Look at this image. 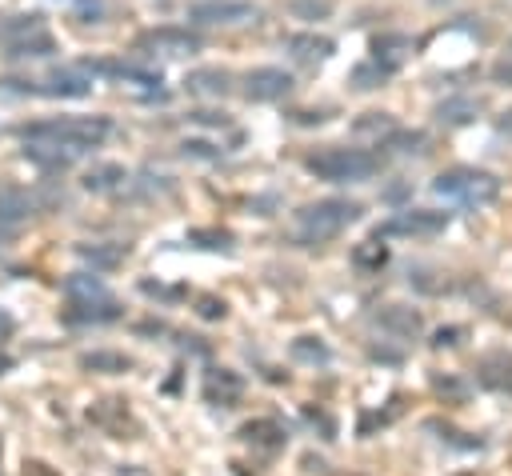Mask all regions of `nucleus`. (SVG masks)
Returning a JSON list of instances; mask_svg holds the SVG:
<instances>
[{"instance_id":"obj_1","label":"nucleus","mask_w":512,"mask_h":476,"mask_svg":"<svg viewBox=\"0 0 512 476\" xmlns=\"http://www.w3.org/2000/svg\"><path fill=\"white\" fill-rule=\"evenodd\" d=\"M112 132V124L104 116H52V120H36V124H24L20 136L28 144H48V148H64V152H84V148H96L104 144Z\"/></svg>"},{"instance_id":"obj_2","label":"nucleus","mask_w":512,"mask_h":476,"mask_svg":"<svg viewBox=\"0 0 512 476\" xmlns=\"http://www.w3.org/2000/svg\"><path fill=\"white\" fill-rule=\"evenodd\" d=\"M360 212H364V208H360L356 200H344V196H328V200L304 204V208L292 216V240L304 244V248L328 244V240H336L348 224H356Z\"/></svg>"},{"instance_id":"obj_3","label":"nucleus","mask_w":512,"mask_h":476,"mask_svg":"<svg viewBox=\"0 0 512 476\" xmlns=\"http://www.w3.org/2000/svg\"><path fill=\"white\" fill-rule=\"evenodd\" d=\"M304 168L328 184H360L380 172V156L368 148H324V152L308 156Z\"/></svg>"},{"instance_id":"obj_4","label":"nucleus","mask_w":512,"mask_h":476,"mask_svg":"<svg viewBox=\"0 0 512 476\" xmlns=\"http://www.w3.org/2000/svg\"><path fill=\"white\" fill-rule=\"evenodd\" d=\"M432 192L440 200H452L464 208H488L500 196V180L484 168H448L432 180Z\"/></svg>"},{"instance_id":"obj_5","label":"nucleus","mask_w":512,"mask_h":476,"mask_svg":"<svg viewBox=\"0 0 512 476\" xmlns=\"http://www.w3.org/2000/svg\"><path fill=\"white\" fill-rule=\"evenodd\" d=\"M448 228V212H436V208H400L396 216L380 220L376 224V236L380 240H416V236H440Z\"/></svg>"},{"instance_id":"obj_6","label":"nucleus","mask_w":512,"mask_h":476,"mask_svg":"<svg viewBox=\"0 0 512 476\" xmlns=\"http://www.w3.org/2000/svg\"><path fill=\"white\" fill-rule=\"evenodd\" d=\"M256 16H260V8L252 0H196V4H188V20L192 24L232 28V24H252Z\"/></svg>"},{"instance_id":"obj_7","label":"nucleus","mask_w":512,"mask_h":476,"mask_svg":"<svg viewBox=\"0 0 512 476\" xmlns=\"http://www.w3.org/2000/svg\"><path fill=\"white\" fill-rule=\"evenodd\" d=\"M92 80H96V76H92L84 64H72V68H56L52 76H44L32 92L52 96V100H80V96L92 92Z\"/></svg>"},{"instance_id":"obj_8","label":"nucleus","mask_w":512,"mask_h":476,"mask_svg":"<svg viewBox=\"0 0 512 476\" xmlns=\"http://www.w3.org/2000/svg\"><path fill=\"white\" fill-rule=\"evenodd\" d=\"M288 92H292V72H284V68H276V64L252 68V72L244 76V96H248L252 104H272V100H280V96H288Z\"/></svg>"},{"instance_id":"obj_9","label":"nucleus","mask_w":512,"mask_h":476,"mask_svg":"<svg viewBox=\"0 0 512 476\" xmlns=\"http://www.w3.org/2000/svg\"><path fill=\"white\" fill-rule=\"evenodd\" d=\"M372 324L388 336V340H416L420 332H424V316L416 312V308H408V304H384V308H376L372 312Z\"/></svg>"},{"instance_id":"obj_10","label":"nucleus","mask_w":512,"mask_h":476,"mask_svg":"<svg viewBox=\"0 0 512 476\" xmlns=\"http://www.w3.org/2000/svg\"><path fill=\"white\" fill-rule=\"evenodd\" d=\"M136 44L148 48V52H164V56H192V52H200V36L188 32V28H152Z\"/></svg>"},{"instance_id":"obj_11","label":"nucleus","mask_w":512,"mask_h":476,"mask_svg":"<svg viewBox=\"0 0 512 476\" xmlns=\"http://www.w3.org/2000/svg\"><path fill=\"white\" fill-rule=\"evenodd\" d=\"M284 52L300 64H320L336 52V40L324 32H292V36H284Z\"/></svg>"},{"instance_id":"obj_12","label":"nucleus","mask_w":512,"mask_h":476,"mask_svg":"<svg viewBox=\"0 0 512 476\" xmlns=\"http://www.w3.org/2000/svg\"><path fill=\"white\" fill-rule=\"evenodd\" d=\"M476 380L488 392H500L512 400V352H488L476 360Z\"/></svg>"},{"instance_id":"obj_13","label":"nucleus","mask_w":512,"mask_h":476,"mask_svg":"<svg viewBox=\"0 0 512 476\" xmlns=\"http://www.w3.org/2000/svg\"><path fill=\"white\" fill-rule=\"evenodd\" d=\"M240 392H244L240 372H232V368H208V376H204V400L208 404L232 408L240 400Z\"/></svg>"},{"instance_id":"obj_14","label":"nucleus","mask_w":512,"mask_h":476,"mask_svg":"<svg viewBox=\"0 0 512 476\" xmlns=\"http://www.w3.org/2000/svg\"><path fill=\"white\" fill-rule=\"evenodd\" d=\"M240 436H244V444L260 448V452H280V448L288 444V428H284L280 420H272V416L248 420V424L240 428Z\"/></svg>"},{"instance_id":"obj_15","label":"nucleus","mask_w":512,"mask_h":476,"mask_svg":"<svg viewBox=\"0 0 512 476\" xmlns=\"http://www.w3.org/2000/svg\"><path fill=\"white\" fill-rule=\"evenodd\" d=\"M64 320L68 324H112V320H120V304L112 296L108 300H68Z\"/></svg>"},{"instance_id":"obj_16","label":"nucleus","mask_w":512,"mask_h":476,"mask_svg":"<svg viewBox=\"0 0 512 476\" xmlns=\"http://www.w3.org/2000/svg\"><path fill=\"white\" fill-rule=\"evenodd\" d=\"M4 56H12V60H40V56H52L56 52V40H52V32L40 24V28H32V32H24V36H16V40H4Z\"/></svg>"},{"instance_id":"obj_17","label":"nucleus","mask_w":512,"mask_h":476,"mask_svg":"<svg viewBox=\"0 0 512 476\" xmlns=\"http://www.w3.org/2000/svg\"><path fill=\"white\" fill-rule=\"evenodd\" d=\"M408 52H412V40L404 32H380V36H372V60H380V64H388L396 72H400V64H404Z\"/></svg>"},{"instance_id":"obj_18","label":"nucleus","mask_w":512,"mask_h":476,"mask_svg":"<svg viewBox=\"0 0 512 476\" xmlns=\"http://www.w3.org/2000/svg\"><path fill=\"white\" fill-rule=\"evenodd\" d=\"M480 112V100L476 96H448L436 104V124L444 128H460V124H472Z\"/></svg>"},{"instance_id":"obj_19","label":"nucleus","mask_w":512,"mask_h":476,"mask_svg":"<svg viewBox=\"0 0 512 476\" xmlns=\"http://www.w3.org/2000/svg\"><path fill=\"white\" fill-rule=\"evenodd\" d=\"M36 212V200L20 184H0V224H16Z\"/></svg>"},{"instance_id":"obj_20","label":"nucleus","mask_w":512,"mask_h":476,"mask_svg":"<svg viewBox=\"0 0 512 476\" xmlns=\"http://www.w3.org/2000/svg\"><path fill=\"white\" fill-rule=\"evenodd\" d=\"M184 88L192 96H224L228 92V72L224 68H196L184 76Z\"/></svg>"},{"instance_id":"obj_21","label":"nucleus","mask_w":512,"mask_h":476,"mask_svg":"<svg viewBox=\"0 0 512 476\" xmlns=\"http://www.w3.org/2000/svg\"><path fill=\"white\" fill-rule=\"evenodd\" d=\"M64 296L68 300H108V288L92 272H72V276H64Z\"/></svg>"},{"instance_id":"obj_22","label":"nucleus","mask_w":512,"mask_h":476,"mask_svg":"<svg viewBox=\"0 0 512 476\" xmlns=\"http://www.w3.org/2000/svg\"><path fill=\"white\" fill-rule=\"evenodd\" d=\"M424 428H428V432H436V440H440V444H448V448H456V452H480V448H484V440H480V436L460 432V428H452V424L424 420Z\"/></svg>"},{"instance_id":"obj_23","label":"nucleus","mask_w":512,"mask_h":476,"mask_svg":"<svg viewBox=\"0 0 512 476\" xmlns=\"http://www.w3.org/2000/svg\"><path fill=\"white\" fill-rule=\"evenodd\" d=\"M396 76V68H388V64H380V60H364V64H356L352 68V88H360V92H372V88H380L384 80H392Z\"/></svg>"},{"instance_id":"obj_24","label":"nucleus","mask_w":512,"mask_h":476,"mask_svg":"<svg viewBox=\"0 0 512 476\" xmlns=\"http://www.w3.org/2000/svg\"><path fill=\"white\" fill-rule=\"evenodd\" d=\"M124 180H128L124 164H96V168L84 172V188H88V192H112V188H120Z\"/></svg>"},{"instance_id":"obj_25","label":"nucleus","mask_w":512,"mask_h":476,"mask_svg":"<svg viewBox=\"0 0 512 476\" xmlns=\"http://www.w3.org/2000/svg\"><path fill=\"white\" fill-rule=\"evenodd\" d=\"M80 368L116 376V372H128V368H132V360H128L124 352H108V348H96V352H84V356H80Z\"/></svg>"},{"instance_id":"obj_26","label":"nucleus","mask_w":512,"mask_h":476,"mask_svg":"<svg viewBox=\"0 0 512 476\" xmlns=\"http://www.w3.org/2000/svg\"><path fill=\"white\" fill-rule=\"evenodd\" d=\"M352 264H356L360 272H380V268L388 264V244H380V236L356 244V248H352Z\"/></svg>"},{"instance_id":"obj_27","label":"nucleus","mask_w":512,"mask_h":476,"mask_svg":"<svg viewBox=\"0 0 512 476\" xmlns=\"http://www.w3.org/2000/svg\"><path fill=\"white\" fill-rule=\"evenodd\" d=\"M288 352H292V360H300V364H328V360H332V348H328L320 336H296V340L288 344Z\"/></svg>"},{"instance_id":"obj_28","label":"nucleus","mask_w":512,"mask_h":476,"mask_svg":"<svg viewBox=\"0 0 512 476\" xmlns=\"http://www.w3.org/2000/svg\"><path fill=\"white\" fill-rule=\"evenodd\" d=\"M432 392L444 396L448 404H464L472 388H468V380H460L456 372H432Z\"/></svg>"},{"instance_id":"obj_29","label":"nucleus","mask_w":512,"mask_h":476,"mask_svg":"<svg viewBox=\"0 0 512 476\" xmlns=\"http://www.w3.org/2000/svg\"><path fill=\"white\" fill-rule=\"evenodd\" d=\"M424 144H428V136L424 132H404V128H392L388 136H384V148H392L396 156H416V152H424Z\"/></svg>"},{"instance_id":"obj_30","label":"nucleus","mask_w":512,"mask_h":476,"mask_svg":"<svg viewBox=\"0 0 512 476\" xmlns=\"http://www.w3.org/2000/svg\"><path fill=\"white\" fill-rule=\"evenodd\" d=\"M80 252V260H88L92 268H112V264H120L124 260V244H112V248H104V244H80L76 248Z\"/></svg>"},{"instance_id":"obj_31","label":"nucleus","mask_w":512,"mask_h":476,"mask_svg":"<svg viewBox=\"0 0 512 476\" xmlns=\"http://www.w3.org/2000/svg\"><path fill=\"white\" fill-rule=\"evenodd\" d=\"M352 128H356V136H376V140H380V136H388V132L396 128V120H392L388 112H364Z\"/></svg>"},{"instance_id":"obj_32","label":"nucleus","mask_w":512,"mask_h":476,"mask_svg":"<svg viewBox=\"0 0 512 476\" xmlns=\"http://www.w3.org/2000/svg\"><path fill=\"white\" fill-rule=\"evenodd\" d=\"M188 244H196V248H212V252H224V248H232V232L192 228V232H188Z\"/></svg>"},{"instance_id":"obj_33","label":"nucleus","mask_w":512,"mask_h":476,"mask_svg":"<svg viewBox=\"0 0 512 476\" xmlns=\"http://www.w3.org/2000/svg\"><path fill=\"white\" fill-rule=\"evenodd\" d=\"M288 12L300 16V20H324V16L332 12V4H328V0H292Z\"/></svg>"},{"instance_id":"obj_34","label":"nucleus","mask_w":512,"mask_h":476,"mask_svg":"<svg viewBox=\"0 0 512 476\" xmlns=\"http://www.w3.org/2000/svg\"><path fill=\"white\" fill-rule=\"evenodd\" d=\"M40 24H44L40 16H12V20H4V24H0V36H4V40H16V36H24V32L40 28Z\"/></svg>"},{"instance_id":"obj_35","label":"nucleus","mask_w":512,"mask_h":476,"mask_svg":"<svg viewBox=\"0 0 512 476\" xmlns=\"http://www.w3.org/2000/svg\"><path fill=\"white\" fill-rule=\"evenodd\" d=\"M464 336H468V328H464V324H444V328H436V332H432V348H456Z\"/></svg>"},{"instance_id":"obj_36","label":"nucleus","mask_w":512,"mask_h":476,"mask_svg":"<svg viewBox=\"0 0 512 476\" xmlns=\"http://www.w3.org/2000/svg\"><path fill=\"white\" fill-rule=\"evenodd\" d=\"M396 416H400V400H392L388 412H372V416H364V420H360V436H372V428H384V424H392Z\"/></svg>"},{"instance_id":"obj_37","label":"nucleus","mask_w":512,"mask_h":476,"mask_svg":"<svg viewBox=\"0 0 512 476\" xmlns=\"http://www.w3.org/2000/svg\"><path fill=\"white\" fill-rule=\"evenodd\" d=\"M224 312H228V304L216 300V296H200V300H196V316H200V320H224Z\"/></svg>"},{"instance_id":"obj_38","label":"nucleus","mask_w":512,"mask_h":476,"mask_svg":"<svg viewBox=\"0 0 512 476\" xmlns=\"http://www.w3.org/2000/svg\"><path fill=\"white\" fill-rule=\"evenodd\" d=\"M76 16H80L84 24H96V20L104 16V0H80V4H76Z\"/></svg>"},{"instance_id":"obj_39","label":"nucleus","mask_w":512,"mask_h":476,"mask_svg":"<svg viewBox=\"0 0 512 476\" xmlns=\"http://www.w3.org/2000/svg\"><path fill=\"white\" fill-rule=\"evenodd\" d=\"M188 120H196V124H228V116L224 112H188Z\"/></svg>"},{"instance_id":"obj_40","label":"nucleus","mask_w":512,"mask_h":476,"mask_svg":"<svg viewBox=\"0 0 512 476\" xmlns=\"http://www.w3.org/2000/svg\"><path fill=\"white\" fill-rule=\"evenodd\" d=\"M492 76H496V80H508V84H512V52H508V60H500V64L492 68Z\"/></svg>"},{"instance_id":"obj_41","label":"nucleus","mask_w":512,"mask_h":476,"mask_svg":"<svg viewBox=\"0 0 512 476\" xmlns=\"http://www.w3.org/2000/svg\"><path fill=\"white\" fill-rule=\"evenodd\" d=\"M24 476H56L48 464H40V460H32V464H24Z\"/></svg>"},{"instance_id":"obj_42","label":"nucleus","mask_w":512,"mask_h":476,"mask_svg":"<svg viewBox=\"0 0 512 476\" xmlns=\"http://www.w3.org/2000/svg\"><path fill=\"white\" fill-rule=\"evenodd\" d=\"M496 132H500V136H508V140H512V108H508V112H504V116H500V120H496Z\"/></svg>"},{"instance_id":"obj_43","label":"nucleus","mask_w":512,"mask_h":476,"mask_svg":"<svg viewBox=\"0 0 512 476\" xmlns=\"http://www.w3.org/2000/svg\"><path fill=\"white\" fill-rule=\"evenodd\" d=\"M12 328H16L12 312H4V308H0V340H4V336H12Z\"/></svg>"},{"instance_id":"obj_44","label":"nucleus","mask_w":512,"mask_h":476,"mask_svg":"<svg viewBox=\"0 0 512 476\" xmlns=\"http://www.w3.org/2000/svg\"><path fill=\"white\" fill-rule=\"evenodd\" d=\"M8 368H12V356H8V352H0V376H4Z\"/></svg>"}]
</instances>
